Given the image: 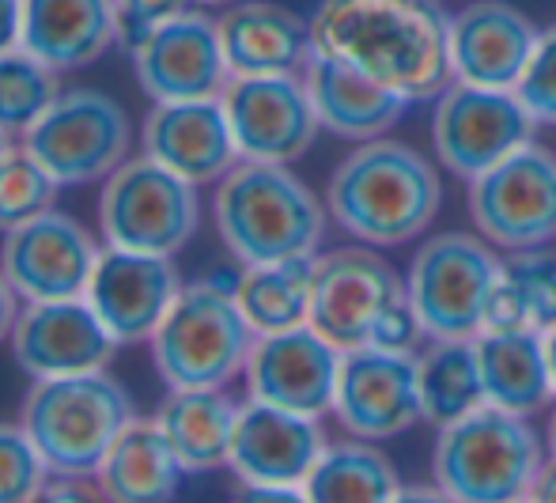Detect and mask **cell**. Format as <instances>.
<instances>
[{
    "instance_id": "1",
    "label": "cell",
    "mask_w": 556,
    "mask_h": 503,
    "mask_svg": "<svg viewBox=\"0 0 556 503\" xmlns=\"http://www.w3.org/2000/svg\"><path fill=\"white\" fill-rule=\"evenodd\" d=\"M315 58L387 84L409 102L440 99L451 76V15L440 0H318Z\"/></svg>"
},
{
    "instance_id": "2",
    "label": "cell",
    "mask_w": 556,
    "mask_h": 503,
    "mask_svg": "<svg viewBox=\"0 0 556 503\" xmlns=\"http://www.w3.org/2000/svg\"><path fill=\"white\" fill-rule=\"evenodd\" d=\"M443 183L413 144L379 137L349 152L326 186V212L359 242L390 250L420 239L440 216Z\"/></svg>"
},
{
    "instance_id": "3",
    "label": "cell",
    "mask_w": 556,
    "mask_h": 503,
    "mask_svg": "<svg viewBox=\"0 0 556 503\" xmlns=\"http://www.w3.org/2000/svg\"><path fill=\"white\" fill-rule=\"evenodd\" d=\"M213 216L227 254L242 265L318 257L326 235V204L280 163H235L216 183Z\"/></svg>"
},
{
    "instance_id": "4",
    "label": "cell",
    "mask_w": 556,
    "mask_h": 503,
    "mask_svg": "<svg viewBox=\"0 0 556 503\" xmlns=\"http://www.w3.org/2000/svg\"><path fill=\"white\" fill-rule=\"evenodd\" d=\"M545 458V436L530 416L481 405L435 431L432 485L454 503H522Z\"/></svg>"
},
{
    "instance_id": "5",
    "label": "cell",
    "mask_w": 556,
    "mask_h": 503,
    "mask_svg": "<svg viewBox=\"0 0 556 503\" xmlns=\"http://www.w3.org/2000/svg\"><path fill=\"white\" fill-rule=\"evenodd\" d=\"M132 416V398L114 375H68V379H42L30 387L23 402V431L46 469L58 477L99 474Z\"/></svg>"
},
{
    "instance_id": "6",
    "label": "cell",
    "mask_w": 556,
    "mask_h": 503,
    "mask_svg": "<svg viewBox=\"0 0 556 503\" xmlns=\"http://www.w3.org/2000/svg\"><path fill=\"white\" fill-rule=\"evenodd\" d=\"M257 334L235 303V285L198 280L178 292L152 334L155 372L170 390H224L247 372Z\"/></svg>"
},
{
    "instance_id": "7",
    "label": "cell",
    "mask_w": 556,
    "mask_h": 503,
    "mask_svg": "<svg viewBox=\"0 0 556 503\" xmlns=\"http://www.w3.org/2000/svg\"><path fill=\"white\" fill-rule=\"evenodd\" d=\"M500 273L504 257L477 231H440L420 242L405 273V300L425 341H473Z\"/></svg>"
},
{
    "instance_id": "8",
    "label": "cell",
    "mask_w": 556,
    "mask_h": 503,
    "mask_svg": "<svg viewBox=\"0 0 556 503\" xmlns=\"http://www.w3.org/2000/svg\"><path fill=\"white\" fill-rule=\"evenodd\" d=\"M99 224H103L106 247L175 257L198 235V186L148 155L125 160L103 186Z\"/></svg>"
},
{
    "instance_id": "9",
    "label": "cell",
    "mask_w": 556,
    "mask_h": 503,
    "mask_svg": "<svg viewBox=\"0 0 556 503\" xmlns=\"http://www.w3.org/2000/svg\"><path fill=\"white\" fill-rule=\"evenodd\" d=\"M466 209L477 235L504 254L545 250L556 242V152L538 140L473 178Z\"/></svg>"
},
{
    "instance_id": "10",
    "label": "cell",
    "mask_w": 556,
    "mask_h": 503,
    "mask_svg": "<svg viewBox=\"0 0 556 503\" xmlns=\"http://www.w3.org/2000/svg\"><path fill=\"white\" fill-rule=\"evenodd\" d=\"M132 125L122 102L103 91H61L42 122L23 137V148L58 186H88L111 178L129 155Z\"/></svg>"
},
{
    "instance_id": "11",
    "label": "cell",
    "mask_w": 556,
    "mask_h": 503,
    "mask_svg": "<svg viewBox=\"0 0 556 503\" xmlns=\"http://www.w3.org/2000/svg\"><path fill=\"white\" fill-rule=\"evenodd\" d=\"M405 303V280L375 247H337L318 254L311 322L341 352L367 349L382 322Z\"/></svg>"
},
{
    "instance_id": "12",
    "label": "cell",
    "mask_w": 556,
    "mask_h": 503,
    "mask_svg": "<svg viewBox=\"0 0 556 503\" xmlns=\"http://www.w3.org/2000/svg\"><path fill=\"white\" fill-rule=\"evenodd\" d=\"M534 129L538 122L515 91L451 84L432 110L435 160L466 183L489 175L507 155L527 148Z\"/></svg>"
},
{
    "instance_id": "13",
    "label": "cell",
    "mask_w": 556,
    "mask_h": 503,
    "mask_svg": "<svg viewBox=\"0 0 556 503\" xmlns=\"http://www.w3.org/2000/svg\"><path fill=\"white\" fill-rule=\"evenodd\" d=\"M220 102L231 122L239 160L250 163L288 167L307 155L323 133L303 76H231Z\"/></svg>"
},
{
    "instance_id": "14",
    "label": "cell",
    "mask_w": 556,
    "mask_h": 503,
    "mask_svg": "<svg viewBox=\"0 0 556 503\" xmlns=\"http://www.w3.org/2000/svg\"><path fill=\"white\" fill-rule=\"evenodd\" d=\"M333 416L349 439L387 443L425 424L417 382V352L352 349L341 360Z\"/></svg>"
},
{
    "instance_id": "15",
    "label": "cell",
    "mask_w": 556,
    "mask_h": 503,
    "mask_svg": "<svg viewBox=\"0 0 556 503\" xmlns=\"http://www.w3.org/2000/svg\"><path fill=\"white\" fill-rule=\"evenodd\" d=\"M99 254L103 247L91 239L88 227L53 209L8 231L0 247V273L27 303L84 300Z\"/></svg>"
},
{
    "instance_id": "16",
    "label": "cell",
    "mask_w": 556,
    "mask_h": 503,
    "mask_svg": "<svg viewBox=\"0 0 556 503\" xmlns=\"http://www.w3.org/2000/svg\"><path fill=\"white\" fill-rule=\"evenodd\" d=\"M137 84L152 102L220 99L231 68L224 58L220 27L205 12H182L155 27L129 50Z\"/></svg>"
},
{
    "instance_id": "17",
    "label": "cell",
    "mask_w": 556,
    "mask_h": 503,
    "mask_svg": "<svg viewBox=\"0 0 556 503\" xmlns=\"http://www.w3.org/2000/svg\"><path fill=\"white\" fill-rule=\"evenodd\" d=\"M341 360L344 352L326 341L315 326H295L285 334L257 337L242 375L254 402L318 420L333 413Z\"/></svg>"
},
{
    "instance_id": "18",
    "label": "cell",
    "mask_w": 556,
    "mask_h": 503,
    "mask_svg": "<svg viewBox=\"0 0 556 503\" xmlns=\"http://www.w3.org/2000/svg\"><path fill=\"white\" fill-rule=\"evenodd\" d=\"M122 344L88 300L27 303L12 329L15 364L35 382L106 372Z\"/></svg>"
},
{
    "instance_id": "19",
    "label": "cell",
    "mask_w": 556,
    "mask_h": 503,
    "mask_svg": "<svg viewBox=\"0 0 556 503\" xmlns=\"http://www.w3.org/2000/svg\"><path fill=\"white\" fill-rule=\"evenodd\" d=\"M182 288L175 257L103 247L84 300L103 318L117 344H137L152 341Z\"/></svg>"
},
{
    "instance_id": "20",
    "label": "cell",
    "mask_w": 556,
    "mask_h": 503,
    "mask_svg": "<svg viewBox=\"0 0 556 503\" xmlns=\"http://www.w3.org/2000/svg\"><path fill=\"white\" fill-rule=\"evenodd\" d=\"M542 30L507 0H473L451 15L454 84L515 91L527 73Z\"/></svg>"
},
{
    "instance_id": "21",
    "label": "cell",
    "mask_w": 556,
    "mask_h": 503,
    "mask_svg": "<svg viewBox=\"0 0 556 503\" xmlns=\"http://www.w3.org/2000/svg\"><path fill=\"white\" fill-rule=\"evenodd\" d=\"M326 431L315 416L288 413L265 402H242L231 439V462L242 485H292L300 489L326 451Z\"/></svg>"
},
{
    "instance_id": "22",
    "label": "cell",
    "mask_w": 556,
    "mask_h": 503,
    "mask_svg": "<svg viewBox=\"0 0 556 503\" xmlns=\"http://www.w3.org/2000/svg\"><path fill=\"white\" fill-rule=\"evenodd\" d=\"M144 155L193 186L220 183L242 163L220 99L155 102L144 117Z\"/></svg>"
},
{
    "instance_id": "23",
    "label": "cell",
    "mask_w": 556,
    "mask_h": 503,
    "mask_svg": "<svg viewBox=\"0 0 556 503\" xmlns=\"http://www.w3.org/2000/svg\"><path fill=\"white\" fill-rule=\"evenodd\" d=\"M216 27L231 76H303L315 58L311 23L273 0H239Z\"/></svg>"
},
{
    "instance_id": "24",
    "label": "cell",
    "mask_w": 556,
    "mask_h": 503,
    "mask_svg": "<svg viewBox=\"0 0 556 503\" xmlns=\"http://www.w3.org/2000/svg\"><path fill=\"white\" fill-rule=\"evenodd\" d=\"M117 42L114 0H23L20 50L53 73L99 61Z\"/></svg>"
},
{
    "instance_id": "25",
    "label": "cell",
    "mask_w": 556,
    "mask_h": 503,
    "mask_svg": "<svg viewBox=\"0 0 556 503\" xmlns=\"http://www.w3.org/2000/svg\"><path fill=\"white\" fill-rule=\"evenodd\" d=\"M303 80H307L311 102H315L318 125L341 140H356V144L387 137L409 110L405 96L330 58H311Z\"/></svg>"
},
{
    "instance_id": "26",
    "label": "cell",
    "mask_w": 556,
    "mask_h": 503,
    "mask_svg": "<svg viewBox=\"0 0 556 503\" xmlns=\"http://www.w3.org/2000/svg\"><path fill=\"white\" fill-rule=\"evenodd\" d=\"M481 364L484 402L507 413L534 416L556 402L545 334L530 329H484L473 337Z\"/></svg>"
},
{
    "instance_id": "27",
    "label": "cell",
    "mask_w": 556,
    "mask_h": 503,
    "mask_svg": "<svg viewBox=\"0 0 556 503\" xmlns=\"http://www.w3.org/2000/svg\"><path fill=\"white\" fill-rule=\"evenodd\" d=\"M239 408L224 390H170L155 424L186 474H208L231 462Z\"/></svg>"
},
{
    "instance_id": "28",
    "label": "cell",
    "mask_w": 556,
    "mask_h": 503,
    "mask_svg": "<svg viewBox=\"0 0 556 503\" xmlns=\"http://www.w3.org/2000/svg\"><path fill=\"white\" fill-rule=\"evenodd\" d=\"M182 462L155 420H132L99 466L96 481L111 503H175Z\"/></svg>"
},
{
    "instance_id": "29",
    "label": "cell",
    "mask_w": 556,
    "mask_h": 503,
    "mask_svg": "<svg viewBox=\"0 0 556 503\" xmlns=\"http://www.w3.org/2000/svg\"><path fill=\"white\" fill-rule=\"evenodd\" d=\"M318 257H292V262L242 265L235 277V303L257 337L285 334V329L311 322V292H315Z\"/></svg>"
},
{
    "instance_id": "30",
    "label": "cell",
    "mask_w": 556,
    "mask_h": 503,
    "mask_svg": "<svg viewBox=\"0 0 556 503\" xmlns=\"http://www.w3.org/2000/svg\"><path fill=\"white\" fill-rule=\"evenodd\" d=\"M300 489L307 503H390L402 492V477L375 443L341 439L326 447Z\"/></svg>"
},
{
    "instance_id": "31",
    "label": "cell",
    "mask_w": 556,
    "mask_h": 503,
    "mask_svg": "<svg viewBox=\"0 0 556 503\" xmlns=\"http://www.w3.org/2000/svg\"><path fill=\"white\" fill-rule=\"evenodd\" d=\"M484 329H530V334L556 329V254L549 247L504 257Z\"/></svg>"
},
{
    "instance_id": "32",
    "label": "cell",
    "mask_w": 556,
    "mask_h": 503,
    "mask_svg": "<svg viewBox=\"0 0 556 503\" xmlns=\"http://www.w3.org/2000/svg\"><path fill=\"white\" fill-rule=\"evenodd\" d=\"M417 382L425 424H432L435 431L489 405L473 341H425V349L417 352Z\"/></svg>"
},
{
    "instance_id": "33",
    "label": "cell",
    "mask_w": 556,
    "mask_h": 503,
    "mask_svg": "<svg viewBox=\"0 0 556 503\" xmlns=\"http://www.w3.org/2000/svg\"><path fill=\"white\" fill-rule=\"evenodd\" d=\"M58 96V73L42 61L23 50L0 58V133L4 137H27Z\"/></svg>"
},
{
    "instance_id": "34",
    "label": "cell",
    "mask_w": 556,
    "mask_h": 503,
    "mask_svg": "<svg viewBox=\"0 0 556 503\" xmlns=\"http://www.w3.org/2000/svg\"><path fill=\"white\" fill-rule=\"evenodd\" d=\"M58 190L61 186L46 175V167L27 148H12V155L0 167V231H15V227L53 212Z\"/></svg>"
},
{
    "instance_id": "35",
    "label": "cell",
    "mask_w": 556,
    "mask_h": 503,
    "mask_svg": "<svg viewBox=\"0 0 556 503\" xmlns=\"http://www.w3.org/2000/svg\"><path fill=\"white\" fill-rule=\"evenodd\" d=\"M46 477L50 469L23 424H0V503H30Z\"/></svg>"
},
{
    "instance_id": "36",
    "label": "cell",
    "mask_w": 556,
    "mask_h": 503,
    "mask_svg": "<svg viewBox=\"0 0 556 503\" xmlns=\"http://www.w3.org/2000/svg\"><path fill=\"white\" fill-rule=\"evenodd\" d=\"M515 96L522 99L538 125H556V27L542 30Z\"/></svg>"
},
{
    "instance_id": "37",
    "label": "cell",
    "mask_w": 556,
    "mask_h": 503,
    "mask_svg": "<svg viewBox=\"0 0 556 503\" xmlns=\"http://www.w3.org/2000/svg\"><path fill=\"white\" fill-rule=\"evenodd\" d=\"M114 12H117V42H125L132 50L155 27L190 12V0H114Z\"/></svg>"
},
{
    "instance_id": "38",
    "label": "cell",
    "mask_w": 556,
    "mask_h": 503,
    "mask_svg": "<svg viewBox=\"0 0 556 503\" xmlns=\"http://www.w3.org/2000/svg\"><path fill=\"white\" fill-rule=\"evenodd\" d=\"M30 503H111V500H106V492L99 489V481H91V477L50 474Z\"/></svg>"
},
{
    "instance_id": "39",
    "label": "cell",
    "mask_w": 556,
    "mask_h": 503,
    "mask_svg": "<svg viewBox=\"0 0 556 503\" xmlns=\"http://www.w3.org/2000/svg\"><path fill=\"white\" fill-rule=\"evenodd\" d=\"M231 503H307V496L292 485H242Z\"/></svg>"
},
{
    "instance_id": "40",
    "label": "cell",
    "mask_w": 556,
    "mask_h": 503,
    "mask_svg": "<svg viewBox=\"0 0 556 503\" xmlns=\"http://www.w3.org/2000/svg\"><path fill=\"white\" fill-rule=\"evenodd\" d=\"M23 38V0H0V58L20 50Z\"/></svg>"
},
{
    "instance_id": "41",
    "label": "cell",
    "mask_w": 556,
    "mask_h": 503,
    "mask_svg": "<svg viewBox=\"0 0 556 503\" xmlns=\"http://www.w3.org/2000/svg\"><path fill=\"white\" fill-rule=\"evenodd\" d=\"M15 322H20V295H15V288L8 285V277L0 273V341L12 337Z\"/></svg>"
},
{
    "instance_id": "42",
    "label": "cell",
    "mask_w": 556,
    "mask_h": 503,
    "mask_svg": "<svg viewBox=\"0 0 556 503\" xmlns=\"http://www.w3.org/2000/svg\"><path fill=\"white\" fill-rule=\"evenodd\" d=\"M527 503H556V458H545L542 474H538L534 485H530Z\"/></svg>"
},
{
    "instance_id": "43",
    "label": "cell",
    "mask_w": 556,
    "mask_h": 503,
    "mask_svg": "<svg viewBox=\"0 0 556 503\" xmlns=\"http://www.w3.org/2000/svg\"><path fill=\"white\" fill-rule=\"evenodd\" d=\"M390 503H454L440 485H402V492H397Z\"/></svg>"
},
{
    "instance_id": "44",
    "label": "cell",
    "mask_w": 556,
    "mask_h": 503,
    "mask_svg": "<svg viewBox=\"0 0 556 503\" xmlns=\"http://www.w3.org/2000/svg\"><path fill=\"white\" fill-rule=\"evenodd\" d=\"M545 451H549V458H556V405L549 413V424H545Z\"/></svg>"
},
{
    "instance_id": "45",
    "label": "cell",
    "mask_w": 556,
    "mask_h": 503,
    "mask_svg": "<svg viewBox=\"0 0 556 503\" xmlns=\"http://www.w3.org/2000/svg\"><path fill=\"white\" fill-rule=\"evenodd\" d=\"M545 349H549V367H553V387H556V329L545 334Z\"/></svg>"
},
{
    "instance_id": "46",
    "label": "cell",
    "mask_w": 556,
    "mask_h": 503,
    "mask_svg": "<svg viewBox=\"0 0 556 503\" xmlns=\"http://www.w3.org/2000/svg\"><path fill=\"white\" fill-rule=\"evenodd\" d=\"M8 155H12V137H4V133H0V167H4Z\"/></svg>"
},
{
    "instance_id": "47",
    "label": "cell",
    "mask_w": 556,
    "mask_h": 503,
    "mask_svg": "<svg viewBox=\"0 0 556 503\" xmlns=\"http://www.w3.org/2000/svg\"><path fill=\"white\" fill-rule=\"evenodd\" d=\"M198 4H213V8H231V4H239V0H198Z\"/></svg>"
},
{
    "instance_id": "48",
    "label": "cell",
    "mask_w": 556,
    "mask_h": 503,
    "mask_svg": "<svg viewBox=\"0 0 556 503\" xmlns=\"http://www.w3.org/2000/svg\"><path fill=\"white\" fill-rule=\"evenodd\" d=\"M522 503H527V500H522Z\"/></svg>"
}]
</instances>
